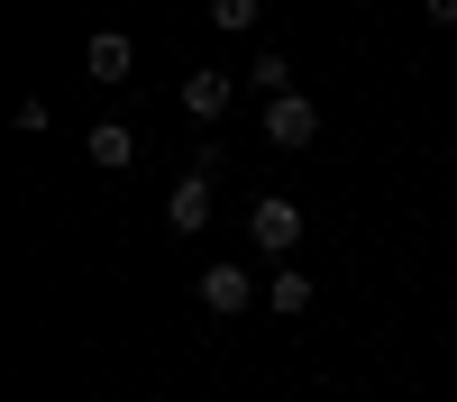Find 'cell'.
<instances>
[{"label": "cell", "instance_id": "1", "mask_svg": "<svg viewBox=\"0 0 457 402\" xmlns=\"http://www.w3.org/2000/svg\"><path fill=\"white\" fill-rule=\"evenodd\" d=\"M247 238H256L265 256H293V247H302V201H284V193H265V201L247 210Z\"/></svg>", "mask_w": 457, "mask_h": 402}, {"label": "cell", "instance_id": "2", "mask_svg": "<svg viewBox=\"0 0 457 402\" xmlns=\"http://www.w3.org/2000/svg\"><path fill=\"white\" fill-rule=\"evenodd\" d=\"M320 137V110L302 92H265V146H312Z\"/></svg>", "mask_w": 457, "mask_h": 402}, {"label": "cell", "instance_id": "3", "mask_svg": "<svg viewBox=\"0 0 457 402\" xmlns=\"http://www.w3.org/2000/svg\"><path fill=\"white\" fill-rule=\"evenodd\" d=\"M247 302H256L247 266H202V311H211V320H238Z\"/></svg>", "mask_w": 457, "mask_h": 402}, {"label": "cell", "instance_id": "4", "mask_svg": "<svg viewBox=\"0 0 457 402\" xmlns=\"http://www.w3.org/2000/svg\"><path fill=\"white\" fill-rule=\"evenodd\" d=\"M165 219H174L183 238H193V229H211V174H183L174 193H165Z\"/></svg>", "mask_w": 457, "mask_h": 402}, {"label": "cell", "instance_id": "5", "mask_svg": "<svg viewBox=\"0 0 457 402\" xmlns=\"http://www.w3.org/2000/svg\"><path fill=\"white\" fill-rule=\"evenodd\" d=\"M129 64H137V46H129L120 28H101L92 46H83V73H92V83H129Z\"/></svg>", "mask_w": 457, "mask_h": 402}, {"label": "cell", "instance_id": "6", "mask_svg": "<svg viewBox=\"0 0 457 402\" xmlns=\"http://www.w3.org/2000/svg\"><path fill=\"white\" fill-rule=\"evenodd\" d=\"M174 101L193 110V119H220V110H228V73H211V64H202V73H183V92H174Z\"/></svg>", "mask_w": 457, "mask_h": 402}, {"label": "cell", "instance_id": "7", "mask_svg": "<svg viewBox=\"0 0 457 402\" xmlns=\"http://www.w3.org/2000/svg\"><path fill=\"white\" fill-rule=\"evenodd\" d=\"M265 311H312V275L275 266V283H265Z\"/></svg>", "mask_w": 457, "mask_h": 402}, {"label": "cell", "instance_id": "8", "mask_svg": "<svg viewBox=\"0 0 457 402\" xmlns=\"http://www.w3.org/2000/svg\"><path fill=\"white\" fill-rule=\"evenodd\" d=\"M129 156H137V137H129L120 119H101V128H92V165H129Z\"/></svg>", "mask_w": 457, "mask_h": 402}, {"label": "cell", "instance_id": "9", "mask_svg": "<svg viewBox=\"0 0 457 402\" xmlns=\"http://www.w3.org/2000/svg\"><path fill=\"white\" fill-rule=\"evenodd\" d=\"M247 83H256V92H293V64H284V46H265V55L247 64Z\"/></svg>", "mask_w": 457, "mask_h": 402}, {"label": "cell", "instance_id": "10", "mask_svg": "<svg viewBox=\"0 0 457 402\" xmlns=\"http://www.w3.org/2000/svg\"><path fill=\"white\" fill-rule=\"evenodd\" d=\"M211 28H220V37H247V28H256V0H211Z\"/></svg>", "mask_w": 457, "mask_h": 402}, {"label": "cell", "instance_id": "11", "mask_svg": "<svg viewBox=\"0 0 457 402\" xmlns=\"http://www.w3.org/2000/svg\"><path fill=\"white\" fill-rule=\"evenodd\" d=\"M421 19L430 28H457V0H421Z\"/></svg>", "mask_w": 457, "mask_h": 402}]
</instances>
